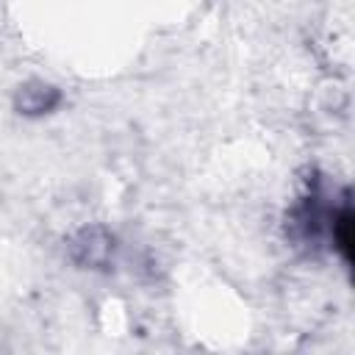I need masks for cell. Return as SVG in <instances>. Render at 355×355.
<instances>
[{
    "mask_svg": "<svg viewBox=\"0 0 355 355\" xmlns=\"http://www.w3.org/2000/svg\"><path fill=\"white\" fill-rule=\"evenodd\" d=\"M114 252V239L103 227L80 230L78 239L72 241V258L80 266H105Z\"/></svg>",
    "mask_w": 355,
    "mask_h": 355,
    "instance_id": "6da1fadb",
    "label": "cell"
},
{
    "mask_svg": "<svg viewBox=\"0 0 355 355\" xmlns=\"http://www.w3.org/2000/svg\"><path fill=\"white\" fill-rule=\"evenodd\" d=\"M327 233H330V241L333 247L338 250L341 261L344 263H352V252H355V236H352V208L344 197V202L330 211V222H327Z\"/></svg>",
    "mask_w": 355,
    "mask_h": 355,
    "instance_id": "3957f363",
    "label": "cell"
},
{
    "mask_svg": "<svg viewBox=\"0 0 355 355\" xmlns=\"http://www.w3.org/2000/svg\"><path fill=\"white\" fill-rule=\"evenodd\" d=\"M61 103V92L50 83H42V80H33V83H25L19 86L17 92V111L25 114V116H42V114H50L55 105Z\"/></svg>",
    "mask_w": 355,
    "mask_h": 355,
    "instance_id": "7a4b0ae2",
    "label": "cell"
}]
</instances>
